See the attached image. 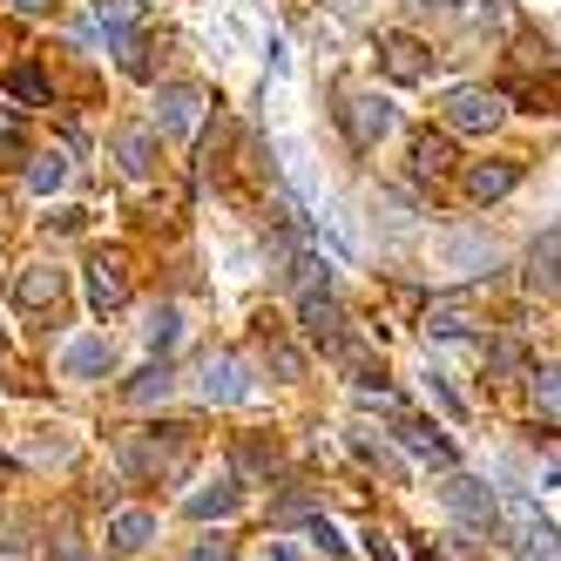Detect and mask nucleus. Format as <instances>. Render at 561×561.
Returning a JSON list of instances; mask_svg holds the SVG:
<instances>
[{"mask_svg":"<svg viewBox=\"0 0 561 561\" xmlns=\"http://www.w3.org/2000/svg\"><path fill=\"white\" fill-rule=\"evenodd\" d=\"M123 467L129 473H149V480H183L190 473V426H149V433H129L123 439Z\"/></svg>","mask_w":561,"mask_h":561,"instance_id":"nucleus-1","label":"nucleus"},{"mask_svg":"<svg viewBox=\"0 0 561 561\" xmlns=\"http://www.w3.org/2000/svg\"><path fill=\"white\" fill-rule=\"evenodd\" d=\"M501 528H507V548H514L520 561H561V528H554L548 514H535L528 494H514V501L501 507Z\"/></svg>","mask_w":561,"mask_h":561,"instance_id":"nucleus-2","label":"nucleus"},{"mask_svg":"<svg viewBox=\"0 0 561 561\" xmlns=\"http://www.w3.org/2000/svg\"><path fill=\"white\" fill-rule=\"evenodd\" d=\"M439 507H447L460 528H473V535H488L494 520H501L494 488H488V480H473V473H447V480H439Z\"/></svg>","mask_w":561,"mask_h":561,"instance_id":"nucleus-3","label":"nucleus"},{"mask_svg":"<svg viewBox=\"0 0 561 561\" xmlns=\"http://www.w3.org/2000/svg\"><path fill=\"white\" fill-rule=\"evenodd\" d=\"M439 115H447V136H488V129H501L507 95L501 89H447Z\"/></svg>","mask_w":561,"mask_h":561,"instance_id":"nucleus-4","label":"nucleus"},{"mask_svg":"<svg viewBox=\"0 0 561 561\" xmlns=\"http://www.w3.org/2000/svg\"><path fill=\"white\" fill-rule=\"evenodd\" d=\"M190 392L204 399V407H237V399H257V386L244 379V366H237L230 352H204V358H196Z\"/></svg>","mask_w":561,"mask_h":561,"instance_id":"nucleus-5","label":"nucleus"},{"mask_svg":"<svg viewBox=\"0 0 561 561\" xmlns=\"http://www.w3.org/2000/svg\"><path fill=\"white\" fill-rule=\"evenodd\" d=\"M196 123H204V89L196 82H163L156 89V129H163L170 142L196 136Z\"/></svg>","mask_w":561,"mask_h":561,"instance_id":"nucleus-6","label":"nucleus"},{"mask_svg":"<svg viewBox=\"0 0 561 561\" xmlns=\"http://www.w3.org/2000/svg\"><path fill=\"white\" fill-rule=\"evenodd\" d=\"M392 129H399V108H392L386 95L366 89V95H352V102H345V136H352V149H379Z\"/></svg>","mask_w":561,"mask_h":561,"instance_id":"nucleus-7","label":"nucleus"},{"mask_svg":"<svg viewBox=\"0 0 561 561\" xmlns=\"http://www.w3.org/2000/svg\"><path fill=\"white\" fill-rule=\"evenodd\" d=\"M433 257H439V271H460V277H480V271H494V264H501V251L488 244V237H473V230L433 237Z\"/></svg>","mask_w":561,"mask_h":561,"instance_id":"nucleus-8","label":"nucleus"},{"mask_svg":"<svg viewBox=\"0 0 561 561\" xmlns=\"http://www.w3.org/2000/svg\"><path fill=\"white\" fill-rule=\"evenodd\" d=\"M298 318H305V339H318L325 352H339V345H345V305H339L332 291H305Z\"/></svg>","mask_w":561,"mask_h":561,"instance_id":"nucleus-9","label":"nucleus"},{"mask_svg":"<svg viewBox=\"0 0 561 561\" xmlns=\"http://www.w3.org/2000/svg\"><path fill=\"white\" fill-rule=\"evenodd\" d=\"M61 373H68V379H108V373H115V345H108L102 332L68 339V345H61Z\"/></svg>","mask_w":561,"mask_h":561,"instance_id":"nucleus-10","label":"nucleus"},{"mask_svg":"<svg viewBox=\"0 0 561 561\" xmlns=\"http://www.w3.org/2000/svg\"><path fill=\"white\" fill-rule=\"evenodd\" d=\"M61 291H68V271H55V264H27L14 277V305L21 311H48V305H61Z\"/></svg>","mask_w":561,"mask_h":561,"instance_id":"nucleus-11","label":"nucleus"},{"mask_svg":"<svg viewBox=\"0 0 561 561\" xmlns=\"http://www.w3.org/2000/svg\"><path fill=\"white\" fill-rule=\"evenodd\" d=\"M392 433H399V447H407V454H420V460H433V467H454V447H447V433H439L433 420L399 413V420H392Z\"/></svg>","mask_w":561,"mask_h":561,"instance_id":"nucleus-12","label":"nucleus"},{"mask_svg":"<svg viewBox=\"0 0 561 561\" xmlns=\"http://www.w3.org/2000/svg\"><path fill=\"white\" fill-rule=\"evenodd\" d=\"M108 149H115V170H123L129 183H142V176L156 170V136H149V129H115Z\"/></svg>","mask_w":561,"mask_h":561,"instance_id":"nucleus-13","label":"nucleus"},{"mask_svg":"<svg viewBox=\"0 0 561 561\" xmlns=\"http://www.w3.org/2000/svg\"><path fill=\"white\" fill-rule=\"evenodd\" d=\"M379 61H386L392 82H426V48L413 42V34H386V42H379Z\"/></svg>","mask_w":561,"mask_h":561,"instance_id":"nucleus-14","label":"nucleus"},{"mask_svg":"<svg viewBox=\"0 0 561 561\" xmlns=\"http://www.w3.org/2000/svg\"><path fill=\"white\" fill-rule=\"evenodd\" d=\"M149 541H156V514L149 507H123V514L108 520V548L115 554H142Z\"/></svg>","mask_w":561,"mask_h":561,"instance_id":"nucleus-15","label":"nucleus"},{"mask_svg":"<svg viewBox=\"0 0 561 561\" xmlns=\"http://www.w3.org/2000/svg\"><path fill=\"white\" fill-rule=\"evenodd\" d=\"M129 298V271L123 264H115V257H102V264H89V305L108 318L115 305H123Z\"/></svg>","mask_w":561,"mask_h":561,"instance_id":"nucleus-16","label":"nucleus"},{"mask_svg":"<svg viewBox=\"0 0 561 561\" xmlns=\"http://www.w3.org/2000/svg\"><path fill=\"white\" fill-rule=\"evenodd\" d=\"M520 183V163H473L467 170V196L473 204H494V196H507Z\"/></svg>","mask_w":561,"mask_h":561,"instance_id":"nucleus-17","label":"nucleus"},{"mask_svg":"<svg viewBox=\"0 0 561 561\" xmlns=\"http://www.w3.org/2000/svg\"><path fill=\"white\" fill-rule=\"evenodd\" d=\"M467 332H473V305H467V298L426 305V339H467Z\"/></svg>","mask_w":561,"mask_h":561,"instance_id":"nucleus-18","label":"nucleus"},{"mask_svg":"<svg viewBox=\"0 0 561 561\" xmlns=\"http://www.w3.org/2000/svg\"><path fill=\"white\" fill-rule=\"evenodd\" d=\"M237 507H244V488H237V480H217V488L190 494V520H230Z\"/></svg>","mask_w":561,"mask_h":561,"instance_id":"nucleus-19","label":"nucleus"},{"mask_svg":"<svg viewBox=\"0 0 561 561\" xmlns=\"http://www.w3.org/2000/svg\"><path fill=\"white\" fill-rule=\"evenodd\" d=\"M528 285L535 291H561V230H548V244H535V257H528Z\"/></svg>","mask_w":561,"mask_h":561,"instance_id":"nucleus-20","label":"nucleus"},{"mask_svg":"<svg viewBox=\"0 0 561 561\" xmlns=\"http://www.w3.org/2000/svg\"><path fill=\"white\" fill-rule=\"evenodd\" d=\"M142 345L170 358V352L183 345V311H176V305H156V311H149V325H142Z\"/></svg>","mask_w":561,"mask_h":561,"instance_id":"nucleus-21","label":"nucleus"},{"mask_svg":"<svg viewBox=\"0 0 561 561\" xmlns=\"http://www.w3.org/2000/svg\"><path fill=\"white\" fill-rule=\"evenodd\" d=\"M170 392H176L170 358H163V366H149V373H136V379L123 386V399H129V407H156V399H170Z\"/></svg>","mask_w":561,"mask_h":561,"instance_id":"nucleus-22","label":"nucleus"},{"mask_svg":"<svg viewBox=\"0 0 561 561\" xmlns=\"http://www.w3.org/2000/svg\"><path fill=\"white\" fill-rule=\"evenodd\" d=\"M413 170L439 183V176L454 170V142H447V136H420V142H413Z\"/></svg>","mask_w":561,"mask_h":561,"instance_id":"nucleus-23","label":"nucleus"},{"mask_svg":"<svg viewBox=\"0 0 561 561\" xmlns=\"http://www.w3.org/2000/svg\"><path fill=\"white\" fill-rule=\"evenodd\" d=\"M68 183V156L61 149H48V156H34V163H27V190L34 196H55Z\"/></svg>","mask_w":561,"mask_h":561,"instance_id":"nucleus-24","label":"nucleus"},{"mask_svg":"<svg viewBox=\"0 0 561 561\" xmlns=\"http://www.w3.org/2000/svg\"><path fill=\"white\" fill-rule=\"evenodd\" d=\"M142 14H149V0H102V27H108V42H115V34H136Z\"/></svg>","mask_w":561,"mask_h":561,"instance_id":"nucleus-25","label":"nucleus"},{"mask_svg":"<svg viewBox=\"0 0 561 561\" xmlns=\"http://www.w3.org/2000/svg\"><path fill=\"white\" fill-rule=\"evenodd\" d=\"M68 454H75V433L68 426H42V439H27V460H42V467L68 460Z\"/></svg>","mask_w":561,"mask_h":561,"instance_id":"nucleus-26","label":"nucleus"},{"mask_svg":"<svg viewBox=\"0 0 561 561\" xmlns=\"http://www.w3.org/2000/svg\"><path fill=\"white\" fill-rule=\"evenodd\" d=\"M115 61H123L129 82H149V48L136 42V34H115Z\"/></svg>","mask_w":561,"mask_h":561,"instance_id":"nucleus-27","label":"nucleus"},{"mask_svg":"<svg viewBox=\"0 0 561 561\" xmlns=\"http://www.w3.org/2000/svg\"><path fill=\"white\" fill-rule=\"evenodd\" d=\"M373 230L386 237V244H399V237H407V210L386 204V196H373Z\"/></svg>","mask_w":561,"mask_h":561,"instance_id":"nucleus-28","label":"nucleus"},{"mask_svg":"<svg viewBox=\"0 0 561 561\" xmlns=\"http://www.w3.org/2000/svg\"><path fill=\"white\" fill-rule=\"evenodd\" d=\"M426 399H433V407L447 413V420H467V399H460L447 379H439V373H426Z\"/></svg>","mask_w":561,"mask_h":561,"instance_id":"nucleus-29","label":"nucleus"},{"mask_svg":"<svg viewBox=\"0 0 561 561\" xmlns=\"http://www.w3.org/2000/svg\"><path fill=\"white\" fill-rule=\"evenodd\" d=\"M535 407L541 413H561V366H541L535 373Z\"/></svg>","mask_w":561,"mask_h":561,"instance_id":"nucleus-30","label":"nucleus"},{"mask_svg":"<svg viewBox=\"0 0 561 561\" xmlns=\"http://www.w3.org/2000/svg\"><path fill=\"white\" fill-rule=\"evenodd\" d=\"M305 541H311L318 554H345V535L332 528V520H325V514H318V520H311V528H305Z\"/></svg>","mask_w":561,"mask_h":561,"instance_id":"nucleus-31","label":"nucleus"},{"mask_svg":"<svg viewBox=\"0 0 561 561\" xmlns=\"http://www.w3.org/2000/svg\"><path fill=\"white\" fill-rule=\"evenodd\" d=\"M271 373H277V379H298V373H305V352H298V345H271Z\"/></svg>","mask_w":561,"mask_h":561,"instance_id":"nucleus-32","label":"nucleus"},{"mask_svg":"<svg viewBox=\"0 0 561 561\" xmlns=\"http://www.w3.org/2000/svg\"><path fill=\"white\" fill-rule=\"evenodd\" d=\"M14 95H21V102H48V82H42V68H21V75H14Z\"/></svg>","mask_w":561,"mask_h":561,"instance_id":"nucleus-33","label":"nucleus"},{"mask_svg":"<svg viewBox=\"0 0 561 561\" xmlns=\"http://www.w3.org/2000/svg\"><path fill=\"white\" fill-rule=\"evenodd\" d=\"M183 561H237V548H230L224 535H210V541H196V548H190Z\"/></svg>","mask_w":561,"mask_h":561,"instance_id":"nucleus-34","label":"nucleus"},{"mask_svg":"<svg viewBox=\"0 0 561 561\" xmlns=\"http://www.w3.org/2000/svg\"><path fill=\"white\" fill-rule=\"evenodd\" d=\"M352 447H358V454H366L373 467H386V473H399V460H392V454L379 447V439H373V433H358V439H352Z\"/></svg>","mask_w":561,"mask_h":561,"instance_id":"nucleus-35","label":"nucleus"},{"mask_svg":"<svg viewBox=\"0 0 561 561\" xmlns=\"http://www.w3.org/2000/svg\"><path fill=\"white\" fill-rule=\"evenodd\" d=\"M325 8H332L339 21H366V14L379 8V0H325Z\"/></svg>","mask_w":561,"mask_h":561,"instance_id":"nucleus-36","label":"nucleus"},{"mask_svg":"<svg viewBox=\"0 0 561 561\" xmlns=\"http://www.w3.org/2000/svg\"><path fill=\"white\" fill-rule=\"evenodd\" d=\"M48 561H89V548H82V541H75V535H61V541H55V554H48Z\"/></svg>","mask_w":561,"mask_h":561,"instance_id":"nucleus-37","label":"nucleus"},{"mask_svg":"<svg viewBox=\"0 0 561 561\" xmlns=\"http://www.w3.org/2000/svg\"><path fill=\"white\" fill-rule=\"evenodd\" d=\"M366 554H373V561H399V554H392V535H379V528L366 535Z\"/></svg>","mask_w":561,"mask_h":561,"instance_id":"nucleus-38","label":"nucleus"},{"mask_svg":"<svg viewBox=\"0 0 561 561\" xmlns=\"http://www.w3.org/2000/svg\"><path fill=\"white\" fill-rule=\"evenodd\" d=\"M494 373H520V345H494Z\"/></svg>","mask_w":561,"mask_h":561,"instance_id":"nucleus-39","label":"nucleus"},{"mask_svg":"<svg viewBox=\"0 0 561 561\" xmlns=\"http://www.w3.org/2000/svg\"><path fill=\"white\" fill-rule=\"evenodd\" d=\"M480 27H507V8H501V0H480Z\"/></svg>","mask_w":561,"mask_h":561,"instance_id":"nucleus-40","label":"nucleus"},{"mask_svg":"<svg viewBox=\"0 0 561 561\" xmlns=\"http://www.w3.org/2000/svg\"><path fill=\"white\" fill-rule=\"evenodd\" d=\"M264 561H305V554H298L291 541H264Z\"/></svg>","mask_w":561,"mask_h":561,"instance_id":"nucleus-41","label":"nucleus"},{"mask_svg":"<svg viewBox=\"0 0 561 561\" xmlns=\"http://www.w3.org/2000/svg\"><path fill=\"white\" fill-rule=\"evenodd\" d=\"M420 14H460V0H413Z\"/></svg>","mask_w":561,"mask_h":561,"instance_id":"nucleus-42","label":"nucleus"},{"mask_svg":"<svg viewBox=\"0 0 561 561\" xmlns=\"http://www.w3.org/2000/svg\"><path fill=\"white\" fill-rule=\"evenodd\" d=\"M14 8H21V14H48V8H55V0H14Z\"/></svg>","mask_w":561,"mask_h":561,"instance_id":"nucleus-43","label":"nucleus"},{"mask_svg":"<svg viewBox=\"0 0 561 561\" xmlns=\"http://www.w3.org/2000/svg\"><path fill=\"white\" fill-rule=\"evenodd\" d=\"M420 561H433V554H420Z\"/></svg>","mask_w":561,"mask_h":561,"instance_id":"nucleus-44","label":"nucleus"}]
</instances>
